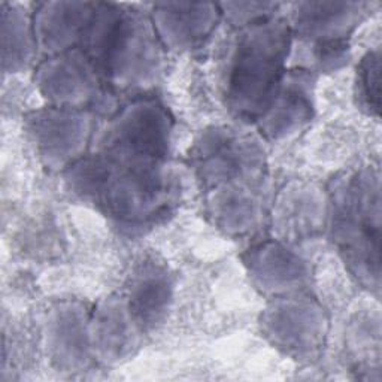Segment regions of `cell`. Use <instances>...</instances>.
<instances>
[{
  "label": "cell",
  "mask_w": 382,
  "mask_h": 382,
  "mask_svg": "<svg viewBox=\"0 0 382 382\" xmlns=\"http://www.w3.org/2000/svg\"><path fill=\"white\" fill-rule=\"evenodd\" d=\"M363 81H364L371 106L378 109L379 108V59L378 57L371 55V62L366 66Z\"/></svg>",
  "instance_id": "obj_1"
}]
</instances>
